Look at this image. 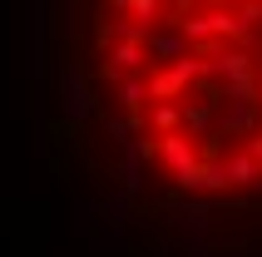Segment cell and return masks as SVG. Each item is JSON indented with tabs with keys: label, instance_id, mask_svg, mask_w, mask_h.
Masks as SVG:
<instances>
[{
	"label": "cell",
	"instance_id": "cell-8",
	"mask_svg": "<svg viewBox=\"0 0 262 257\" xmlns=\"http://www.w3.org/2000/svg\"><path fill=\"white\" fill-rule=\"evenodd\" d=\"M252 5H262V0H252Z\"/></svg>",
	"mask_w": 262,
	"mask_h": 257
},
{
	"label": "cell",
	"instance_id": "cell-2",
	"mask_svg": "<svg viewBox=\"0 0 262 257\" xmlns=\"http://www.w3.org/2000/svg\"><path fill=\"white\" fill-rule=\"evenodd\" d=\"M223 168H228V183H233V188H248V183H257V178H262V163H257V158H252V148H243V154H233V158H223Z\"/></svg>",
	"mask_w": 262,
	"mask_h": 257
},
{
	"label": "cell",
	"instance_id": "cell-5",
	"mask_svg": "<svg viewBox=\"0 0 262 257\" xmlns=\"http://www.w3.org/2000/svg\"><path fill=\"white\" fill-rule=\"evenodd\" d=\"M129 20L159 25V20H168V10H163V0H129Z\"/></svg>",
	"mask_w": 262,
	"mask_h": 257
},
{
	"label": "cell",
	"instance_id": "cell-4",
	"mask_svg": "<svg viewBox=\"0 0 262 257\" xmlns=\"http://www.w3.org/2000/svg\"><path fill=\"white\" fill-rule=\"evenodd\" d=\"M148 124H154V134H178V124H183V109H178V99H163V104H154Z\"/></svg>",
	"mask_w": 262,
	"mask_h": 257
},
{
	"label": "cell",
	"instance_id": "cell-7",
	"mask_svg": "<svg viewBox=\"0 0 262 257\" xmlns=\"http://www.w3.org/2000/svg\"><path fill=\"white\" fill-rule=\"evenodd\" d=\"M208 5H233V0H208Z\"/></svg>",
	"mask_w": 262,
	"mask_h": 257
},
{
	"label": "cell",
	"instance_id": "cell-3",
	"mask_svg": "<svg viewBox=\"0 0 262 257\" xmlns=\"http://www.w3.org/2000/svg\"><path fill=\"white\" fill-rule=\"evenodd\" d=\"M213 74H223V79H248V74H252V59L243 55V50H223V55L213 59Z\"/></svg>",
	"mask_w": 262,
	"mask_h": 257
},
{
	"label": "cell",
	"instance_id": "cell-6",
	"mask_svg": "<svg viewBox=\"0 0 262 257\" xmlns=\"http://www.w3.org/2000/svg\"><path fill=\"white\" fill-rule=\"evenodd\" d=\"M248 148H252V158H257V163H262V128H257V134H252V139H248Z\"/></svg>",
	"mask_w": 262,
	"mask_h": 257
},
{
	"label": "cell",
	"instance_id": "cell-1",
	"mask_svg": "<svg viewBox=\"0 0 262 257\" xmlns=\"http://www.w3.org/2000/svg\"><path fill=\"white\" fill-rule=\"evenodd\" d=\"M114 99L124 104V109H144V104H154V94H148V74H124L114 89Z\"/></svg>",
	"mask_w": 262,
	"mask_h": 257
}]
</instances>
